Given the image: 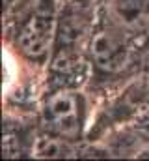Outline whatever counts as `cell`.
Masks as SVG:
<instances>
[{
	"label": "cell",
	"mask_w": 149,
	"mask_h": 161,
	"mask_svg": "<svg viewBox=\"0 0 149 161\" xmlns=\"http://www.w3.org/2000/svg\"><path fill=\"white\" fill-rule=\"evenodd\" d=\"M28 4H30V0H4V9H6L8 15H11L15 11L24 9Z\"/></svg>",
	"instance_id": "cell-6"
},
{
	"label": "cell",
	"mask_w": 149,
	"mask_h": 161,
	"mask_svg": "<svg viewBox=\"0 0 149 161\" xmlns=\"http://www.w3.org/2000/svg\"><path fill=\"white\" fill-rule=\"evenodd\" d=\"M45 125L58 137L74 139L80 131V107L73 92L62 90L52 94L43 109Z\"/></svg>",
	"instance_id": "cell-2"
},
{
	"label": "cell",
	"mask_w": 149,
	"mask_h": 161,
	"mask_svg": "<svg viewBox=\"0 0 149 161\" xmlns=\"http://www.w3.org/2000/svg\"><path fill=\"white\" fill-rule=\"evenodd\" d=\"M56 28L54 2L52 0H37L32 8V13L24 21L19 30V49L32 60H43L50 49V41Z\"/></svg>",
	"instance_id": "cell-1"
},
{
	"label": "cell",
	"mask_w": 149,
	"mask_h": 161,
	"mask_svg": "<svg viewBox=\"0 0 149 161\" xmlns=\"http://www.w3.org/2000/svg\"><path fill=\"white\" fill-rule=\"evenodd\" d=\"M37 156H43V158H60V156H64V152H65V146L58 141V139H39V142H37Z\"/></svg>",
	"instance_id": "cell-5"
},
{
	"label": "cell",
	"mask_w": 149,
	"mask_h": 161,
	"mask_svg": "<svg viewBox=\"0 0 149 161\" xmlns=\"http://www.w3.org/2000/svg\"><path fill=\"white\" fill-rule=\"evenodd\" d=\"M91 58L103 71H119L129 62V49L123 40L110 30H101L91 38Z\"/></svg>",
	"instance_id": "cell-3"
},
{
	"label": "cell",
	"mask_w": 149,
	"mask_h": 161,
	"mask_svg": "<svg viewBox=\"0 0 149 161\" xmlns=\"http://www.w3.org/2000/svg\"><path fill=\"white\" fill-rule=\"evenodd\" d=\"M112 15L119 26L142 30L149 26V0H112Z\"/></svg>",
	"instance_id": "cell-4"
}]
</instances>
